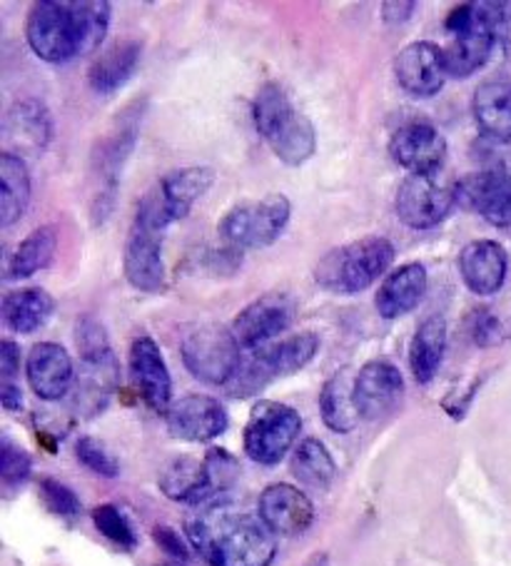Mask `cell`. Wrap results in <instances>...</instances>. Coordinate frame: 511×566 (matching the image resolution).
Listing matches in <instances>:
<instances>
[{"mask_svg":"<svg viewBox=\"0 0 511 566\" xmlns=\"http://www.w3.org/2000/svg\"><path fill=\"white\" fill-rule=\"evenodd\" d=\"M107 0H43L28 13L25 41L45 63L63 65L95 53L111 28Z\"/></svg>","mask_w":511,"mask_h":566,"instance_id":"obj_1","label":"cell"},{"mask_svg":"<svg viewBox=\"0 0 511 566\" xmlns=\"http://www.w3.org/2000/svg\"><path fill=\"white\" fill-rule=\"evenodd\" d=\"M185 532L210 566H270L278 556L274 534L260 516L234 512L222 500L190 516Z\"/></svg>","mask_w":511,"mask_h":566,"instance_id":"obj_2","label":"cell"},{"mask_svg":"<svg viewBox=\"0 0 511 566\" xmlns=\"http://www.w3.org/2000/svg\"><path fill=\"white\" fill-rule=\"evenodd\" d=\"M511 3H461L447 18L451 35L445 48V67L449 77H469L489 63L491 53L511 21Z\"/></svg>","mask_w":511,"mask_h":566,"instance_id":"obj_3","label":"cell"},{"mask_svg":"<svg viewBox=\"0 0 511 566\" xmlns=\"http://www.w3.org/2000/svg\"><path fill=\"white\" fill-rule=\"evenodd\" d=\"M254 128L278 158L300 168L317 150V130L307 115L292 105L280 83H264L252 101Z\"/></svg>","mask_w":511,"mask_h":566,"instance_id":"obj_4","label":"cell"},{"mask_svg":"<svg viewBox=\"0 0 511 566\" xmlns=\"http://www.w3.org/2000/svg\"><path fill=\"white\" fill-rule=\"evenodd\" d=\"M395 262V245L382 235H369L334 248L314 268V280L332 295H359L387 275Z\"/></svg>","mask_w":511,"mask_h":566,"instance_id":"obj_5","label":"cell"},{"mask_svg":"<svg viewBox=\"0 0 511 566\" xmlns=\"http://www.w3.org/2000/svg\"><path fill=\"white\" fill-rule=\"evenodd\" d=\"M145 115V101H135L125 107L111 123L93 148V175L97 178V188L93 195V222L103 224L113 212L115 192L121 185L123 170L137 145Z\"/></svg>","mask_w":511,"mask_h":566,"instance_id":"obj_6","label":"cell"},{"mask_svg":"<svg viewBox=\"0 0 511 566\" xmlns=\"http://www.w3.org/2000/svg\"><path fill=\"white\" fill-rule=\"evenodd\" d=\"M320 349V337L314 332H298L280 343L252 349L242 355L238 373L225 387L232 397H252L268 387L272 379L288 377L307 367Z\"/></svg>","mask_w":511,"mask_h":566,"instance_id":"obj_7","label":"cell"},{"mask_svg":"<svg viewBox=\"0 0 511 566\" xmlns=\"http://www.w3.org/2000/svg\"><path fill=\"white\" fill-rule=\"evenodd\" d=\"M290 214L292 202L282 192H272L260 200L234 205L218 230L232 250H262L284 235Z\"/></svg>","mask_w":511,"mask_h":566,"instance_id":"obj_8","label":"cell"},{"mask_svg":"<svg viewBox=\"0 0 511 566\" xmlns=\"http://www.w3.org/2000/svg\"><path fill=\"white\" fill-rule=\"evenodd\" d=\"M302 432V417L294 407L262 399L244 424V452L252 462L280 464Z\"/></svg>","mask_w":511,"mask_h":566,"instance_id":"obj_9","label":"cell"},{"mask_svg":"<svg viewBox=\"0 0 511 566\" xmlns=\"http://www.w3.org/2000/svg\"><path fill=\"white\" fill-rule=\"evenodd\" d=\"M182 363L188 373L212 387H228L242 363V347L230 327L202 325L182 343Z\"/></svg>","mask_w":511,"mask_h":566,"instance_id":"obj_10","label":"cell"},{"mask_svg":"<svg viewBox=\"0 0 511 566\" xmlns=\"http://www.w3.org/2000/svg\"><path fill=\"white\" fill-rule=\"evenodd\" d=\"M457 205V185L435 175H409L401 180L395 210L411 230H431L445 222Z\"/></svg>","mask_w":511,"mask_h":566,"instance_id":"obj_11","label":"cell"},{"mask_svg":"<svg viewBox=\"0 0 511 566\" xmlns=\"http://www.w3.org/2000/svg\"><path fill=\"white\" fill-rule=\"evenodd\" d=\"M294 310H298L294 300L284 292H268V295L252 300L230 325L242 353L272 345L282 332L292 327Z\"/></svg>","mask_w":511,"mask_h":566,"instance_id":"obj_12","label":"cell"},{"mask_svg":"<svg viewBox=\"0 0 511 566\" xmlns=\"http://www.w3.org/2000/svg\"><path fill=\"white\" fill-rule=\"evenodd\" d=\"M457 202L477 212L494 228L511 224V170L504 165L484 168L457 182Z\"/></svg>","mask_w":511,"mask_h":566,"instance_id":"obj_13","label":"cell"},{"mask_svg":"<svg viewBox=\"0 0 511 566\" xmlns=\"http://www.w3.org/2000/svg\"><path fill=\"white\" fill-rule=\"evenodd\" d=\"M389 155L411 175H435L447 160V138L429 120H409L392 135Z\"/></svg>","mask_w":511,"mask_h":566,"instance_id":"obj_14","label":"cell"},{"mask_svg":"<svg viewBox=\"0 0 511 566\" xmlns=\"http://www.w3.org/2000/svg\"><path fill=\"white\" fill-rule=\"evenodd\" d=\"M405 397V377L389 359H372L355 375V405L362 419L377 422L399 407Z\"/></svg>","mask_w":511,"mask_h":566,"instance_id":"obj_15","label":"cell"},{"mask_svg":"<svg viewBox=\"0 0 511 566\" xmlns=\"http://www.w3.org/2000/svg\"><path fill=\"white\" fill-rule=\"evenodd\" d=\"M167 432L182 442H212L225 434L230 419L228 409L220 405V399L208 395H188L173 402L165 412Z\"/></svg>","mask_w":511,"mask_h":566,"instance_id":"obj_16","label":"cell"},{"mask_svg":"<svg viewBox=\"0 0 511 566\" xmlns=\"http://www.w3.org/2000/svg\"><path fill=\"white\" fill-rule=\"evenodd\" d=\"M127 365H131L133 385L137 392L143 395L145 405L150 407L153 412L165 415L173 405V379L160 353V345H157L150 335L135 337Z\"/></svg>","mask_w":511,"mask_h":566,"instance_id":"obj_17","label":"cell"},{"mask_svg":"<svg viewBox=\"0 0 511 566\" xmlns=\"http://www.w3.org/2000/svg\"><path fill=\"white\" fill-rule=\"evenodd\" d=\"M395 75L401 91L411 97L437 95L449 77L445 67V48L429 41L409 43L395 57Z\"/></svg>","mask_w":511,"mask_h":566,"instance_id":"obj_18","label":"cell"},{"mask_svg":"<svg viewBox=\"0 0 511 566\" xmlns=\"http://www.w3.org/2000/svg\"><path fill=\"white\" fill-rule=\"evenodd\" d=\"M123 272L131 287L157 295L165 290V260H163V232L140 228L133 222L131 235L123 252Z\"/></svg>","mask_w":511,"mask_h":566,"instance_id":"obj_19","label":"cell"},{"mask_svg":"<svg viewBox=\"0 0 511 566\" xmlns=\"http://www.w3.org/2000/svg\"><path fill=\"white\" fill-rule=\"evenodd\" d=\"M258 516L274 536H300L314 522V504L298 486L280 482L260 494Z\"/></svg>","mask_w":511,"mask_h":566,"instance_id":"obj_20","label":"cell"},{"mask_svg":"<svg viewBox=\"0 0 511 566\" xmlns=\"http://www.w3.org/2000/svg\"><path fill=\"white\" fill-rule=\"evenodd\" d=\"M25 377L33 392L45 402H58L75 387V367L71 355L58 343H38L28 353Z\"/></svg>","mask_w":511,"mask_h":566,"instance_id":"obj_21","label":"cell"},{"mask_svg":"<svg viewBox=\"0 0 511 566\" xmlns=\"http://www.w3.org/2000/svg\"><path fill=\"white\" fill-rule=\"evenodd\" d=\"M459 272L474 295L489 297L504 287L509 275L507 250L494 240H474L459 252Z\"/></svg>","mask_w":511,"mask_h":566,"instance_id":"obj_22","label":"cell"},{"mask_svg":"<svg viewBox=\"0 0 511 566\" xmlns=\"http://www.w3.org/2000/svg\"><path fill=\"white\" fill-rule=\"evenodd\" d=\"M3 138L8 153L41 155L53 140V118L51 111L41 101L15 103L3 118Z\"/></svg>","mask_w":511,"mask_h":566,"instance_id":"obj_23","label":"cell"},{"mask_svg":"<svg viewBox=\"0 0 511 566\" xmlns=\"http://www.w3.org/2000/svg\"><path fill=\"white\" fill-rule=\"evenodd\" d=\"M215 185V170L205 168V165H192V168H180L167 172L165 178L157 182L155 195L163 205V212L167 220L178 222L188 218L192 205L198 202L205 192H208Z\"/></svg>","mask_w":511,"mask_h":566,"instance_id":"obj_24","label":"cell"},{"mask_svg":"<svg viewBox=\"0 0 511 566\" xmlns=\"http://www.w3.org/2000/svg\"><path fill=\"white\" fill-rule=\"evenodd\" d=\"M429 287L427 268L421 262H407L399 265L395 272H389L385 282L379 285V292L375 297V307L379 317L385 319H399L407 312L415 310L425 292Z\"/></svg>","mask_w":511,"mask_h":566,"instance_id":"obj_25","label":"cell"},{"mask_svg":"<svg viewBox=\"0 0 511 566\" xmlns=\"http://www.w3.org/2000/svg\"><path fill=\"white\" fill-rule=\"evenodd\" d=\"M471 113L484 138L511 143V77H491L471 97Z\"/></svg>","mask_w":511,"mask_h":566,"instance_id":"obj_26","label":"cell"},{"mask_svg":"<svg viewBox=\"0 0 511 566\" xmlns=\"http://www.w3.org/2000/svg\"><path fill=\"white\" fill-rule=\"evenodd\" d=\"M143 57V45L125 38V41H115L107 45L105 51L95 57V63L87 71V83H91L97 95H113L127 85V81L135 75L137 65Z\"/></svg>","mask_w":511,"mask_h":566,"instance_id":"obj_27","label":"cell"},{"mask_svg":"<svg viewBox=\"0 0 511 566\" xmlns=\"http://www.w3.org/2000/svg\"><path fill=\"white\" fill-rule=\"evenodd\" d=\"M160 484L163 494L173 502L182 504H195L205 506L212 504V492H210V476L205 460H195V457H178L160 472Z\"/></svg>","mask_w":511,"mask_h":566,"instance_id":"obj_28","label":"cell"},{"mask_svg":"<svg viewBox=\"0 0 511 566\" xmlns=\"http://www.w3.org/2000/svg\"><path fill=\"white\" fill-rule=\"evenodd\" d=\"M55 312V300L51 292L43 287H23L13 290L3 297L0 305V315H3V325L18 332V335H33L35 329L48 325V319Z\"/></svg>","mask_w":511,"mask_h":566,"instance_id":"obj_29","label":"cell"},{"mask_svg":"<svg viewBox=\"0 0 511 566\" xmlns=\"http://www.w3.org/2000/svg\"><path fill=\"white\" fill-rule=\"evenodd\" d=\"M447 353V322L445 317H427L417 327L409 343V369L419 385H429L437 377Z\"/></svg>","mask_w":511,"mask_h":566,"instance_id":"obj_30","label":"cell"},{"mask_svg":"<svg viewBox=\"0 0 511 566\" xmlns=\"http://www.w3.org/2000/svg\"><path fill=\"white\" fill-rule=\"evenodd\" d=\"M31 170L21 155L0 153V228H11L31 205Z\"/></svg>","mask_w":511,"mask_h":566,"instance_id":"obj_31","label":"cell"},{"mask_svg":"<svg viewBox=\"0 0 511 566\" xmlns=\"http://www.w3.org/2000/svg\"><path fill=\"white\" fill-rule=\"evenodd\" d=\"M320 415L324 424L337 434H350L357 427L362 417L355 405V377L350 369H340L324 382L320 392Z\"/></svg>","mask_w":511,"mask_h":566,"instance_id":"obj_32","label":"cell"},{"mask_svg":"<svg viewBox=\"0 0 511 566\" xmlns=\"http://www.w3.org/2000/svg\"><path fill=\"white\" fill-rule=\"evenodd\" d=\"M75 345L81 353V369L85 373H103V375H121L111 337L101 319L95 315H81L75 319Z\"/></svg>","mask_w":511,"mask_h":566,"instance_id":"obj_33","label":"cell"},{"mask_svg":"<svg viewBox=\"0 0 511 566\" xmlns=\"http://www.w3.org/2000/svg\"><path fill=\"white\" fill-rule=\"evenodd\" d=\"M290 470L294 474V480L310 486V490H327L334 482V476H337V464H334L330 449L314 437L304 439V442H300V447L294 449Z\"/></svg>","mask_w":511,"mask_h":566,"instance_id":"obj_34","label":"cell"},{"mask_svg":"<svg viewBox=\"0 0 511 566\" xmlns=\"http://www.w3.org/2000/svg\"><path fill=\"white\" fill-rule=\"evenodd\" d=\"M58 250V232L51 224L33 230L21 245L15 248L11 262H8V277L11 280H25L33 277L35 272L45 270L51 265Z\"/></svg>","mask_w":511,"mask_h":566,"instance_id":"obj_35","label":"cell"},{"mask_svg":"<svg viewBox=\"0 0 511 566\" xmlns=\"http://www.w3.org/2000/svg\"><path fill=\"white\" fill-rule=\"evenodd\" d=\"M467 335L477 347H497L511 337V312L479 307L467 319Z\"/></svg>","mask_w":511,"mask_h":566,"instance_id":"obj_36","label":"cell"},{"mask_svg":"<svg viewBox=\"0 0 511 566\" xmlns=\"http://www.w3.org/2000/svg\"><path fill=\"white\" fill-rule=\"evenodd\" d=\"M93 522L95 530L101 532L107 542H113L121 549H135L137 546V534L127 516L117 510L115 504H101L93 510Z\"/></svg>","mask_w":511,"mask_h":566,"instance_id":"obj_37","label":"cell"},{"mask_svg":"<svg viewBox=\"0 0 511 566\" xmlns=\"http://www.w3.org/2000/svg\"><path fill=\"white\" fill-rule=\"evenodd\" d=\"M205 467H208V476H210L212 502H220L222 494L230 492L232 484L238 482L240 464L228 452V449L212 447V449H208V454H205Z\"/></svg>","mask_w":511,"mask_h":566,"instance_id":"obj_38","label":"cell"},{"mask_svg":"<svg viewBox=\"0 0 511 566\" xmlns=\"http://www.w3.org/2000/svg\"><path fill=\"white\" fill-rule=\"evenodd\" d=\"M31 470H33L31 454H28L23 447H18L13 439L3 437V442H0V480H3V484L6 486L23 484L28 476H31Z\"/></svg>","mask_w":511,"mask_h":566,"instance_id":"obj_39","label":"cell"},{"mask_svg":"<svg viewBox=\"0 0 511 566\" xmlns=\"http://www.w3.org/2000/svg\"><path fill=\"white\" fill-rule=\"evenodd\" d=\"M75 457L81 460V464L87 467V470L105 476V480H115V476L121 474V462H117L115 457L93 437L77 439Z\"/></svg>","mask_w":511,"mask_h":566,"instance_id":"obj_40","label":"cell"},{"mask_svg":"<svg viewBox=\"0 0 511 566\" xmlns=\"http://www.w3.org/2000/svg\"><path fill=\"white\" fill-rule=\"evenodd\" d=\"M41 496L48 510L58 516H67V520H73V516L83 512V502L77 500V494L71 490V486L58 480H51V476L41 482Z\"/></svg>","mask_w":511,"mask_h":566,"instance_id":"obj_41","label":"cell"},{"mask_svg":"<svg viewBox=\"0 0 511 566\" xmlns=\"http://www.w3.org/2000/svg\"><path fill=\"white\" fill-rule=\"evenodd\" d=\"M153 539L155 544L160 546V549L170 556L175 562H188L190 559V552H188V544L180 539V534L173 530V526H155L153 530Z\"/></svg>","mask_w":511,"mask_h":566,"instance_id":"obj_42","label":"cell"},{"mask_svg":"<svg viewBox=\"0 0 511 566\" xmlns=\"http://www.w3.org/2000/svg\"><path fill=\"white\" fill-rule=\"evenodd\" d=\"M21 373V347L13 339L0 343V377L3 382H13V377Z\"/></svg>","mask_w":511,"mask_h":566,"instance_id":"obj_43","label":"cell"},{"mask_svg":"<svg viewBox=\"0 0 511 566\" xmlns=\"http://www.w3.org/2000/svg\"><path fill=\"white\" fill-rule=\"evenodd\" d=\"M417 11V3H385L382 6V18H385V23L389 25H399L409 21L411 15Z\"/></svg>","mask_w":511,"mask_h":566,"instance_id":"obj_44","label":"cell"},{"mask_svg":"<svg viewBox=\"0 0 511 566\" xmlns=\"http://www.w3.org/2000/svg\"><path fill=\"white\" fill-rule=\"evenodd\" d=\"M0 402H3L6 412H21V409H23L21 387L13 385V382L0 385Z\"/></svg>","mask_w":511,"mask_h":566,"instance_id":"obj_45","label":"cell"},{"mask_svg":"<svg viewBox=\"0 0 511 566\" xmlns=\"http://www.w3.org/2000/svg\"><path fill=\"white\" fill-rule=\"evenodd\" d=\"M304 566H330V556H327V552H317V554H312L307 562H304Z\"/></svg>","mask_w":511,"mask_h":566,"instance_id":"obj_46","label":"cell"}]
</instances>
